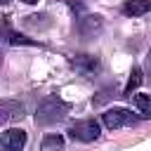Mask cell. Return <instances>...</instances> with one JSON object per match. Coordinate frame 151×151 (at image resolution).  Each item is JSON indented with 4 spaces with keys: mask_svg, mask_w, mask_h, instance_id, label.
<instances>
[{
    "mask_svg": "<svg viewBox=\"0 0 151 151\" xmlns=\"http://www.w3.org/2000/svg\"><path fill=\"white\" fill-rule=\"evenodd\" d=\"M66 113H68V104L64 99H59V97L52 94V97H45L38 104V109H35V123L38 125H54V123L64 120Z\"/></svg>",
    "mask_w": 151,
    "mask_h": 151,
    "instance_id": "6da1fadb",
    "label": "cell"
},
{
    "mask_svg": "<svg viewBox=\"0 0 151 151\" xmlns=\"http://www.w3.org/2000/svg\"><path fill=\"white\" fill-rule=\"evenodd\" d=\"M101 134V127L94 118H83V120H76L71 127H68V137L76 139V142H94L99 139Z\"/></svg>",
    "mask_w": 151,
    "mask_h": 151,
    "instance_id": "7a4b0ae2",
    "label": "cell"
},
{
    "mask_svg": "<svg viewBox=\"0 0 151 151\" xmlns=\"http://www.w3.org/2000/svg\"><path fill=\"white\" fill-rule=\"evenodd\" d=\"M101 123L109 130H120L125 125L137 123V116H132V111H127V109H106L101 113Z\"/></svg>",
    "mask_w": 151,
    "mask_h": 151,
    "instance_id": "3957f363",
    "label": "cell"
},
{
    "mask_svg": "<svg viewBox=\"0 0 151 151\" xmlns=\"http://www.w3.org/2000/svg\"><path fill=\"white\" fill-rule=\"evenodd\" d=\"M0 146L5 151H21L26 146V132L21 127H9L0 134Z\"/></svg>",
    "mask_w": 151,
    "mask_h": 151,
    "instance_id": "277c9868",
    "label": "cell"
},
{
    "mask_svg": "<svg viewBox=\"0 0 151 151\" xmlns=\"http://www.w3.org/2000/svg\"><path fill=\"white\" fill-rule=\"evenodd\" d=\"M71 66H73L76 71L85 73V76H92V73H97V71L101 68V61H99V57H94V54H78V57L71 59Z\"/></svg>",
    "mask_w": 151,
    "mask_h": 151,
    "instance_id": "5b68a950",
    "label": "cell"
},
{
    "mask_svg": "<svg viewBox=\"0 0 151 151\" xmlns=\"http://www.w3.org/2000/svg\"><path fill=\"white\" fill-rule=\"evenodd\" d=\"M24 116V104L14 101V99H0V125L19 120Z\"/></svg>",
    "mask_w": 151,
    "mask_h": 151,
    "instance_id": "8992f818",
    "label": "cell"
},
{
    "mask_svg": "<svg viewBox=\"0 0 151 151\" xmlns=\"http://www.w3.org/2000/svg\"><path fill=\"white\" fill-rule=\"evenodd\" d=\"M101 26H104V19L99 14H83V17H78V31H80V35H94Z\"/></svg>",
    "mask_w": 151,
    "mask_h": 151,
    "instance_id": "52a82bcc",
    "label": "cell"
},
{
    "mask_svg": "<svg viewBox=\"0 0 151 151\" xmlns=\"http://www.w3.org/2000/svg\"><path fill=\"white\" fill-rule=\"evenodd\" d=\"M151 9V0H125L123 2V14L125 17H142Z\"/></svg>",
    "mask_w": 151,
    "mask_h": 151,
    "instance_id": "ba28073f",
    "label": "cell"
},
{
    "mask_svg": "<svg viewBox=\"0 0 151 151\" xmlns=\"http://www.w3.org/2000/svg\"><path fill=\"white\" fill-rule=\"evenodd\" d=\"M142 80H144L142 68H139V66H132L130 78H127V83H125V87H123V97H132V92H134V90L142 85Z\"/></svg>",
    "mask_w": 151,
    "mask_h": 151,
    "instance_id": "9c48e42d",
    "label": "cell"
},
{
    "mask_svg": "<svg viewBox=\"0 0 151 151\" xmlns=\"http://www.w3.org/2000/svg\"><path fill=\"white\" fill-rule=\"evenodd\" d=\"M61 149H64V137L61 134H45L42 137L40 151H61Z\"/></svg>",
    "mask_w": 151,
    "mask_h": 151,
    "instance_id": "30bf717a",
    "label": "cell"
},
{
    "mask_svg": "<svg viewBox=\"0 0 151 151\" xmlns=\"http://www.w3.org/2000/svg\"><path fill=\"white\" fill-rule=\"evenodd\" d=\"M24 24H26L28 28H40V31H42V28H50L52 21H50L47 14H31V17L24 19Z\"/></svg>",
    "mask_w": 151,
    "mask_h": 151,
    "instance_id": "8fae6325",
    "label": "cell"
},
{
    "mask_svg": "<svg viewBox=\"0 0 151 151\" xmlns=\"http://www.w3.org/2000/svg\"><path fill=\"white\" fill-rule=\"evenodd\" d=\"M9 45H38V40L19 35V33H9Z\"/></svg>",
    "mask_w": 151,
    "mask_h": 151,
    "instance_id": "7c38bea8",
    "label": "cell"
},
{
    "mask_svg": "<svg viewBox=\"0 0 151 151\" xmlns=\"http://www.w3.org/2000/svg\"><path fill=\"white\" fill-rule=\"evenodd\" d=\"M134 104L139 111H146L149 104H151V94H134Z\"/></svg>",
    "mask_w": 151,
    "mask_h": 151,
    "instance_id": "4fadbf2b",
    "label": "cell"
},
{
    "mask_svg": "<svg viewBox=\"0 0 151 151\" xmlns=\"http://www.w3.org/2000/svg\"><path fill=\"white\" fill-rule=\"evenodd\" d=\"M68 5H71V9H73V12H85V5H83V2H76V0H71Z\"/></svg>",
    "mask_w": 151,
    "mask_h": 151,
    "instance_id": "5bb4252c",
    "label": "cell"
},
{
    "mask_svg": "<svg viewBox=\"0 0 151 151\" xmlns=\"http://www.w3.org/2000/svg\"><path fill=\"white\" fill-rule=\"evenodd\" d=\"M142 113H144V118H151V104H149V109H146V111H142Z\"/></svg>",
    "mask_w": 151,
    "mask_h": 151,
    "instance_id": "9a60e30c",
    "label": "cell"
},
{
    "mask_svg": "<svg viewBox=\"0 0 151 151\" xmlns=\"http://www.w3.org/2000/svg\"><path fill=\"white\" fill-rule=\"evenodd\" d=\"M24 2H26V5H35L38 0H24Z\"/></svg>",
    "mask_w": 151,
    "mask_h": 151,
    "instance_id": "2e32d148",
    "label": "cell"
},
{
    "mask_svg": "<svg viewBox=\"0 0 151 151\" xmlns=\"http://www.w3.org/2000/svg\"><path fill=\"white\" fill-rule=\"evenodd\" d=\"M9 2H12V0H0V5H9Z\"/></svg>",
    "mask_w": 151,
    "mask_h": 151,
    "instance_id": "e0dca14e",
    "label": "cell"
},
{
    "mask_svg": "<svg viewBox=\"0 0 151 151\" xmlns=\"http://www.w3.org/2000/svg\"><path fill=\"white\" fill-rule=\"evenodd\" d=\"M0 61H2V52H0Z\"/></svg>",
    "mask_w": 151,
    "mask_h": 151,
    "instance_id": "ac0fdd59",
    "label": "cell"
},
{
    "mask_svg": "<svg viewBox=\"0 0 151 151\" xmlns=\"http://www.w3.org/2000/svg\"><path fill=\"white\" fill-rule=\"evenodd\" d=\"M149 57H151V50H149Z\"/></svg>",
    "mask_w": 151,
    "mask_h": 151,
    "instance_id": "d6986e66",
    "label": "cell"
}]
</instances>
